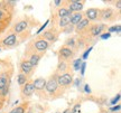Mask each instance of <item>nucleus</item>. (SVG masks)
<instances>
[{
	"label": "nucleus",
	"instance_id": "nucleus-7",
	"mask_svg": "<svg viewBox=\"0 0 121 113\" xmlns=\"http://www.w3.org/2000/svg\"><path fill=\"white\" fill-rule=\"evenodd\" d=\"M34 92H35V88H34L33 83H26L24 88H22V94L26 96H30V95H33Z\"/></svg>",
	"mask_w": 121,
	"mask_h": 113
},
{
	"label": "nucleus",
	"instance_id": "nucleus-35",
	"mask_svg": "<svg viewBox=\"0 0 121 113\" xmlns=\"http://www.w3.org/2000/svg\"><path fill=\"white\" fill-rule=\"evenodd\" d=\"M84 91L86 92V93H91V88H90V86H89V84H86V85L84 86Z\"/></svg>",
	"mask_w": 121,
	"mask_h": 113
},
{
	"label": "nucleus",
	"instance_id": "nucleus-27",
	"mask_svg": "<svg viewBox=\"0 0 121 113\" xmlns=\"http://www.w3.org/2000/svg\"><path fill=\"white\" fill-rule=\"evenodd\" d=\"M119 100H120V94H117V96H116V97H113L112 100H111V102H110V103H111L112 105H114Z\"/></svg>",
	"mask_w": 121,
	"mask_h": 113
},
{
	"label": "nucleus",
	"instance_id": "nucleus-37",
	"mask_svg": "<svg viewBox=\"0 0 121 113\" xmlns=\"http://www.w3.org/2000/svg\"><path fill=\"white\" fill-rule=\"evenodd\" d=\"M60 4H62V1H60V0H56V1H54V4H55V7H58Z\"/></svg>",
	"mask_w": 121,
	"mask_h": 113
},
{
	"label": "nucleus",
	"instance_id": "nucleus-1",
	"mask_svg": "<svg viewBox=\"0 0 121 113\" xmlns=\"http://www.w3.org/2000/svg\"><path fill=\"white\" fill-rule=\"evenodd\" d=\"M72 75L71 74H67V73H65V74H62L60 75L58 77H57L56 82L58 85H62V86H66V85H69L71 83H72Z\"/></svg>",
	"mask_w": 121,
	"mask_h": 113
},
{
	"label": "nucleus",
	"instance_id": "nucleus-14",
	"mask_svg": "<svg viewBox=\"0 0 121 113\" xmlns=\"http://www.w3.org/2000/svg\"><path fill=\"white\" fill-rule=\"evenodd\" d=\"M69 25H71V16H65V17L60 18V27H67Z\"/></svg>",
	"mask_w": 121,
	"mask_h": 113
},
{
	"label": "nucleus",
	"instance_id": "nucleus-29",
	"mask_svg": "<svg viewBox=\"0 0 121 113\" xmlns=\"http://www.w3.org/2000/svg\"><path fill=\"white\" fill-rule=\"evenodd\" d=\"M48 22H49V20H46V22L44 24L43 26H40V28H39L38 30H37V33H36V34H40V33H42V31L44 30V28H45V27L47 26V24H48Z\"/></svg>",
	"mask_w": 121,
	"mask_h": 113
},
{
	"label": "nucleus",
	"instance_id": "nucleus-44",
	"mask_svg": "<svg viewBox=\"0 0 121 113\" xmlns=\"http://www.w3.org/2000/svg\"><path fill=\"white\" fill-rule=\"evenodd\" d=\"M0 29H1V24H0Z\"/></svg>",
	"mask_w": 121,
	"mask_h": 113
},
{
	"label": "nucleus",
	"instance_id": "nucleus-15",
	"mask_svg": "<svg viewBox=\"0 0 121 113\" xmlns=\"http://www.w3.org/2000/svg\"><path fill=\"white\" fill-rule=\"evenodd\" d=\"M44 39L47 42V40H49V42H54L55 39H56V36L53 34L52 31H46V33H44Z\"/></svg>",
	"mask_w": 121,
	"mask_h": 113
},
{
	"label": "nucleus",
	"instance_id": "nucleus-24",
	"mask_svg": "<svg viewBox=\"0 0 121 113\" xmlns=\"http://www.w3.org/2000/svg\"><path fill=\"white\" fill-rule=\"evenodd\" d=\"M71 113H81V104L74 105V108L72 109Z\"/></svg>",
	"mask_w": 121,
	"mask_h": 113
},
{
	"label": "nucleus",
	"instance_id": "nucleus-32",
	"mask_svg": "<svg viewBox=\"0 0 121 113\" xmlns=\"http://www.w3.org/2000/svg\"><path fill=\"white\" fill-rule=\"evenodd\" d=\"M16 113H25V109L22 106H18L16 109Z\"/></svg>",
	"mask_w": 121,
	"mask_h": 113
},
{
	"label": "nucleus",
	"instance_id": "nucleus-41",
	"mask_svg": "<svg viewBox=\"0 0 121 113\" xmlns=\"http://www.w3.org/2000/svg\"><path fill=\"white\" fill-rule=\"evenodd\" d=\"M8 4H16L17 2H16V1H8Z\"/></svg>",
	"mask_w": 121,
	"mask_h": 113
},
{
	"label": "nucleus",
	"instance_id": "nucleus-9",
	"mask_svg": "<svg viewBox=\"0 0 121 113\" xmlns=\"http://www.w3.org/2000/svg\"><path fill=\"white\" fill-rule=\"evenodd\" d=\"M20 67H22V71L24 72V74H25V75L29 74L30 72L33 71V65L30 64L29 61H24V62L22 63Z\"/></svg>",
	"mask_w": 121,
	"mask_h": 113
},
{
	"label": "nucleus",
	"instance_id": "nucleus-10",
	"mask_svg": "<svg viewBox=\"0 0 121 113\" xmlns=\"http://www.w3.org/2000/svg\"><path fill=\"white\" fill-rule=\"evenodd\" d=\"M60 54L62 57H64V58H69L73 55V50L69 47H62L60 50Z\"/></svg>",
	"mask_w": 121,
	"mask_h": 113
},
{
	"label": "nucleus",
	"instance_id": "nucleus-42",
	"mask_svg": "<svg viewBox=\"0 0 121 113\" xmlns=\"http://www.w3.org/2000/svg\"><path fill=\"white\" fill-rule=\"evenodd\" d=\"M69 112H71V111H69V109H66V110H65V111H64V112H63V113H69Z\"/></svg>",
	"mask_w": 121,
	"mask_h": 113
},
{
	"label": "nucleus",
	"instance_id": "nucleus-5",
	"mask_svg": "<svg viewBox=\"0 0 121 113\" xmlns=\"http://www.w3.org/2000/svg\"><path fill=\"white\" fill-rule=\"evenodd\" d=\"M99 10L95 8H90L86 10V19L87 20H95L96 18H98V16H99Z\"/></svg>",
	"mask_w": 121,
	"mask_h": 113
},
{
	"label": "nucleus",
	"instance_id": "nucleus-12",
	"mask_svg": "<svg viewBox=\"0 0 121 113\" xmlns=\"http://www.w3.org/2000/svg\"><path fill=\"white\" fill-rule=\"evenodd\" d=\"M82 17H83V15L81 13H74L73 16H71V25H78V22L82 20Z\"/></svg>",
	"mask_w": 121,
	"mask_h": 113
},
{
	"label": "nucleus",
	"instance_id": "nucleus-2",
	"mask_svg": "<svg viewBox=\"0 0 121 113\" xmlns=\"http://www.w3.org/2000/svg\"><path fill=\"white\" fill-rule=\"evenodd\" d=\"M57 87H58V84H57V82H56V78H51L48 82H46V86H45V88H46L49 93L56 92Z\"/></svg>",
	"mask_w": 121,
	"mask_h": 113
},
{
	"label": "nucleus",
	"instance_id": "nucleus-20",
	"mask_svg": "<svg viewBox=\"0 0 121 113\" xmlns=\"http://www.w3.org/2000/svg\"><path fill=\"white\" fill-rule=\"evenodd\" d=\"M17 81H18V84L19 85H25L26 84V81H27V77L25 74H19L17 77Z\"/></svg>",
	"mask_w": 121,
	"mask_h": 113
},
{
	"label": "nucleus",
	"instance_id": "nucleus-6",
	"mask_svg": "<svg viewBox=\"0 0 121 113\" xmlns=\"http://www.w3.org/2000/svg\"><path fill=\"white\" fill-rule=\"evenodd\" d=\"M83 9V4L80 2V1H71L69 2V10L72 13V11H81Z\"/></svg>",
	"mask_w": 121,
	"mask_h": 113
},
{
	"label": "nucleus",
	"instance_id": "nucleus-23",
	"mask_svg": "<svg viewBox=\"0 0 121 113\" xmlns=\"http://www.w3.org/2000/svg\"><path fill=\"white\" fill-rule=\"evenodd\" d=\"M120 30H121V26H120V25H117V26L110 27V28H109V30H108V33H109V34H111V33H113V31L120 33Z\"/></svg>",
	"mask_w": 121,
	"mask_h": 113
},
{
	"label": "nucleus",
	"instance_id": "nucleus-46",
	"mask_svg": "<svg viewBox=\"0 0 121 113\" xmlns=\"http://www.w3.org/2000/svg\"><path fill=\"white\" fill-rule=\"evenodd\" d=\"M0 50H1V49H0Z\"/></svg>",
	"mask_w": 121,
	"mask_h": 113
},
{
	"label": "nucleus",
	"instance_id": "nucleus-22",
	"mask_svg": "<svg viewBox=\"0 0 121 113\" xmlns=\"http://www.w3.org/2000/svg\"><path fill=\"white\" fill-rule=\"evenodd\" d=\"M81 64H82V59L81 58H78V59H75L73 63V67L75 71H78L80 70V67H81Z\"/></svg>",
	"mask_w": 121,
	"mask_h": 113
},
{
	"label": "nucleus",
	"instance_id": "nucleus-18",
	"mask_svg": "<svg viewBox=\"0 0 121 113\" xmlns=\"http://www.w3.org/2000/svg\"><path fill=\"white\" fill-rule=\"evenodd\" d=\"M72 15V13L69 11V9H65V8H62L58 10V16H60V18L65 17V16H71Z\"/></svg>",
	"mask_w": 121,
	"mask_h": 113
},
{
	"label": "nucleus",
	"instance_id": "nucleus-40",
	"mask_svg": "<svg viewBox=\"0 0 121 113\" xmlns=\"http://www.w3.org/2000/svg\"><path fill=\"white\" fill-rule=\"evenodd\" d=\"M120 7H121V2H120V1H118V2H117V8L120 9Z\"/></svg>",
	"mask_w": 121,
	"mask_h": 113
},
{
	"label": "nucleus",
	"instance_id": "nucleus-45",
	"mask_svg": "<svg viewBox=\"0 0 121 113\" xmlns=\"http://www.w3.org/2000/svg\"><path fill=\"white\" fill-rule=\"evenodd\" d=\"M0 104H1V102H0Z\"/></svg>",
	"mask_w": 121,
	"mask_h": 113
},
{
	"label": "nucleus",
	"instance_id": "nucleus-3",
	"mask_svg": "<svg viewBox=\"0 0 121 113\" xmlns=\"http://www.w3.org/2000/svg\"><path fill=\"white\" fill-rule=\"evenodd\" d=\"M33 85H34V88L35 90H37V91H42L45 88L46 86V80L43 77H39V78H36L33 83Z\"/></svg>",
	"mask_w": 121,
	"mask_h": 113
},
{
	"label": "nucleus",
	"instance_id": "nucleus-19",
	"mask_svg": "<svg viewBox=\"0 0 121 113\" xmlns=\"http://www.w3.org/2000/svg\"><path fill=\"white\" fill-rule=\"evenodd\" d=\"M7 83H8V80H7V76H6V75L0 76V91H1L4 86H7V85H8Z\"/></svg>",
	"mask_w": 121,
	"mask_h": 113
},
{
	"label": "nucleus",
	"instance_id": "nucleus-21",
	"mask_svg": "<svg viewBox=\"0 0 121 113\" xmlns=\"http://www.w3.org/2000/svg\"><path fill=\"white\" fill-rule=\"evenodd\" d=\"M111 15H113V11L111 9H104L102 11V18H104V19H109L111 17Z\"/></svg>",
	"mask_w": 121,
	"mask_h": 113
},
{
	"label": "nucleus",
	"instance_id": "nucleus-26",
	"mask_svg": "<svg viewBox=\"0 0 121 113\" xmlns=\"http://www.w3.org/2000/svg\"><path fill=\"white\" fill-rule=\"evenodd\" d=\"M66 63L65 62H62V63H60V65H58V71H65L66 70Z\"/></svg>",
	"mask_w": 121,
	"mask_h": 113
},
{
	"label": "nucleus",
	"instance_id": "nucleus-47",
	"mask_svg": "<svg viewBox=\"0 0 121 113\" xmlns=\"http://www.w3.org/2000/svg\"><path fill=\"white\" fill-rule=\"evenodd\" d=\"M0 67H1V66H0Z\"/></svg>",
	"mask_w": 121,
	"mask_h": 113
},
{
	"label": "nucleus",
	"instance_id": "nucleus-34",
	"mask_svg": "<svg viewBox=\"0 0 121 113\" xmlns=\"http://www.w3.org/2000/svg\"><path fill=\"white\" fill-rule=\"evenodd\" d=\"M72 29H73V27L69 25L67 27H65V33H69V31H72Z\"/></svg>",
	"mask_w": 121,
	"mask_h": 113
},
{
	"label": "nucleus",
	"instance_id": "nucleus-36",
	"mask_svg": "<svg viewBox=\"0 0 121 113\" xmlns=\"http://www.w3.org/2000/svg\"><path fill=\"white\" fill-rule=\"evenodd\" d=\"M111 111H119V110H120V105H116V106H112V108H111Z\"/></svg>",
	"mask_w": 121,
	"mask_h": 113
},
{
	"label": "nucleus",
	"instance_id": "nucleus-31",
	"mask_svg": "<svg viewBox=\"0 0 121 113\" xmlns=\"http://www.w3.org/2000/svg\"><path fill=\"white\" fill-rule=\"evenodd\" d=\"M110 36H111V34L105 33V34H102V35L100 36V37H101V39H108V38H110Z\"/></svg>",
	"mask_w": 121,
	"mask_h": 113
},
{
	"label": "nucleus",
	"instance_id": "nucleus-8",
	"mask_svg": "<svg viewBox=\"0 0 121 113\" xmlns=\"http://www.w3.org/2000/svg\"><path fill=\"white\" fill-rule=\"evenodd\" d=\"M16 42H17V37H16L15 34H13V35H9L8 37H6L4 39L2 44H4V46H8L9 47V46H13L16 44Z\"/></svg>",
	"mask_w": 121,
	"mask_h": 113
},
{
	"label": "nucleus",
	"instance_id": "nucleus-4",
	"mask_svg": "<svg viewBox=\"0 0 121 113\" xmlns=\"http://www.w3.org/2000/svg\"><path fill=\"white\" fill-rule=\"evenodd\" d=\"M35 47L38 52H45L48 48V42H46L45 39H38L35 43Z\"/></svg>",
	"mask_w": 121,
	"mask_h": 113
},
{
	"label": "nucleus",
	"instance_id": "nucleus-39",
	"mask_svg": "<svg viewBox=\"0 0 121 113\" xmlns=\"http://www.w3.org/2000/svg\"><path fill=\"white\" fill-rule=\"evenodd\" d=\"M4 11H2V10H1V9H0V20H1V19H2V18H4Z\"/></svg>",
	"mask_w": 121,
	"mask_h": 113
},
{
	"label": "nucleus",
	"instance_id": "nucleus-28",
	"mask_svg": "<svg viewBox=\"0 0 121 113\" xmlns=\"http://www.w3.org/2000/svg\"><path fill=\"white\" fill-rule=\"evenodd\" d=\"M85 67H86V63L84 62V63L81 64V67H80V70H81V74L82 75H84V73H85Z\"/></svg>",
	"mask_w": 121,
	"mask_h": 113
},
{
	"label": "nucleus",
	"instance_id": "nucleus-17",
	"mask_svg": "<svg viewBox=\"0 0 121 113\" xmlns=\"http://www.w3.org/2000/svg\"><path fill=\"white\" fill-rule=\"evenodd\" d=\"M87 25H89V20H87V19H82V20L76 25V29H78V30H82L83 28L86 27Z\"/></svg>",
	"mask_w": 121,
	"mask_h": 113
},
{
	"label": "nucleus",
	"instance_id": "nucleus-33",
	"mask_svg": "<svg viewBox=\"0 0 121 113\" xmlns=\"http://www.w3.org/2000/svg\"><path fill=\"white\" fill-rule=\"evenodd\" d=\"M66 45H69V46H74V39H69L67 42H66Z\"/></svg>",
	"mask_w": 121,
	"mask_h": 113
},
{
	"label": "nucleus",
	"instance_id": "nucleus-43",
	"mask_svg": "<svg viewBox=\"0 0 121 113\" xmlns=\"http://www.w3.org/2000/svg\"><path fill=\"white\" fill-rule=\"evenodd\" d=\"M9 113H16V109H15V110H13L11 112H9Z\"/></svg>",
	"mask_w": 121,
	"mask_h": 113
},
{
	"label": "nucleus",
	"instance_id": "nucleus-30",
	"mask_svg": "<svg viewBox=\"0 0 121 113\" xmlns=\"http://www.w3.org/2000/svg\"><path fill=\"white\" fill-rule=\"evenodd\" d=\"M8 91H9V86L7 85V86H4L2 90H1V94H2V96H6L7 95V93H8Z\"/></svg>",
	"mask_w": 121,
	"mask_h": 113
},
{
	"label": "nucleus",
	"instance_id": "nucleus-13",
	"mask_svg": "<svg viewBox=\"0 0 121 113\" xmlns=\"http://www.w3.org/2000/svg\"><path fill=\"white\" fill-rule=\"evenodd\" d=\"M27 25H28L27 21H19L17 25L15 26V31H16L17 34L22 33V31H24L27 28Z\"/></svg>",
	"mask_w": 121,
	"mask_h": 113
},
{
	"label": "nucleus",
	"instance_id": "nucleus-11",
	"mask_svg": "<svg viewBox=\"0 0 121 113\" xmlns=\"http://www.w3.org/2000/svg\"><path fill=\"white\" fill-rule=\"evenodd\" d=\"M104 28H105L104 25H95V26H93L91 28V33H92L93 36H98L102 33V30H103Z\"/></svg>",
	"mask_w": 121,
	"mask_h": 113
},
{
	"label": "nucleus",
	"instance_id": "nucleus-38",
	"mask_svg": "<svg viewBox=\"0 0 121 113\" xmlns=\"http://www.w3.org/2000/svg\"><path fill=\"white\" fill-rule=\"evenodd\" d=\"M80 83H81V80H80V78H76V80H75V86H78Z\"/></svg>",
	"mask_w": 121,
	"mask_h": 113
},
{
	"label": "nucleus",
	"instance_id": "nucleus-16",
	"mask_svg": "<svg viewBox=\"0 0 121 113\" xmlns=\"http://www.w3.org/2000/svg\"><path fill=\"white\" fill-rule=\"evenodd\" d=\"M39 59H40V56L39 55H37V54H34V55H31V57H30V64L33 65V67L34 66H36L37 64L39 63Z\"/></svg>",
	"mask_w": 121,
	"mask_h": 113
},
{
	"label": "nucleus",
	"instance_id": "nucleus-25",
	"mask_svg": "<svg viewBox=\"0 0 121 113\" xmlns=\"http://www.w3.org/2000/svg\"><path fill=\"white\" fill-rule=\"evenodd\" d=\"M92 49H93V47L91 46V47H89L84 52V54H83V59H87V57H89V55H90V53H91Z\"/></svg>",
	"mask_w": 121,
	"mask_h": 113
}]
</instances>
